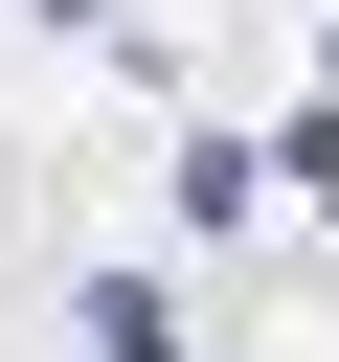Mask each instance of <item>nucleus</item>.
Listing matches in <instances>:
<instances>
[{"mask_svg":"<svg viewBox=\"0 0 339 362\" xmlns=\"http://www.w3.org/2000/svg\"><path fill=\"white\" fill-rule=\"evenodd\" d=\"M90 362H181V317H158L136 272H90Z\"/></svg>","mask_w":339,"mask_h":362,"instance_id":"f257e3e1","label":"nucleus"}]
</instances>
